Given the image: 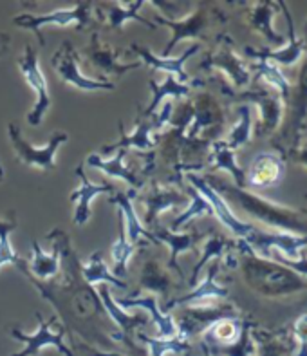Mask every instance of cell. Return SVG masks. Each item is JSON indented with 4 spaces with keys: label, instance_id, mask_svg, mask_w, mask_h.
<instances>
[{
    "label": "cell",
    "instance_id": "12",
    "mask_svg": "<svg viewBox=\"0 0 307 356\" xmlns=\"http://www.w3.org/2000/svg\"><path fill=\"white\" fill-rule=\"evenodd\" d=\"M126 53H128V49L114 47L113 44L101 40V35H99L98 29L90 33L89 44L81 49V54L87 60V63H90L101 74V81H108L107 78H117L119 80L128 71H134V69L143 65L140 60L131 63L123 62L122 58Z\"/></svg>",
    "mask_w": 307,
    "mask_h": 356
},
{
    "label": "cell",
    "instance_id": "33",
    "mask_svg": "<svg viewBox=\"0 0 307 356\" xmlns=\"http://www.w3.org/2000/svg\"><path fill=\"white\" fill-rule=\"evenodd\" d=\"M201 246H203V252H201V257H199L197 264H195L194 270H192L190 286H195L199 273H201L210 262L224 261V259L235 250V241L228 239L226 235L219 234V232H208Z\"/></svg>",
    "mask_w": 307,
    "mask_h": 356
},
{
    "label": "cell",
    "instance_id": "41",
    "mask_svg": "<svg viewBox=\"0 0 307 356\" xmlns=\"http://www.w3.org/2000/svg\"><path fill=\"white\" fill-rule=\"evenodd\" d=\"M185 188L190 195V207L186 208L185 212L179 213V216L174 219V221H172V225H170L172 232H179L181 228H185V226L188 225L192 219H195V217H204V216L212 217L213 216V210H212V207H210V203H208L203 195L199 194L194 186L188 185V186H185Z\"/></svg>",
    "mask_w": 307,
    "mask_h": 356
},
{
    "label": "cell",
    "instance_id": "32",
    "mask_svg": "<svg viewBox=\"0 0 307 356\" xmlns=\"http://www.w3.org/2000/svg\"><path fill=\"white\" fill-rule=\"evenodd\" d=\"M206 165L210 172L224 170L228 172L233 179V185L239 188H246V170L240 167L235 158V152L228 147L224 140H217L210 145L206 156Z\"/></svg>",
    "mask_w": 307,
    "mask_h": 356
},
{
    "label": "cell",
    "instance_id": "23",
    "mask_svg": "<svg viewBox=\"0 0 307 356\" xmlns=\"http://www.w3.org/2000/svg\"><path fill=\"white\" fill-rule=\"evenodd\" d=\"M208 232H201V230H188V232H172L168 228H163V226H156L152 230L154 239L156 243H163L167 244L168 250H170V257H168L167 262V268L170 271H176L177 277L183 279V270H181L179 259L181 253H186V252H197V246L204 241Z\"/></svg>",
    "mask_w": 307,
    "mask_h": 356
},
{
    "label": "cell",
    "instance_id": "22",
    "mask_svg": "<svg viewBox=\"0 0 307 356\" xmlns=\"http://www.w3.org/2000/svg\"><path fill=\"white\" fill-rule=\"evenodd\" d=\"M219 270H221V262L219 261H213L212 264H208L206 277L203 279V282H199L197 286H194V289L188 291L186 295L170 298V300L165 304V309L170 312V309H174V307L177 306L183 307L195 306V304H210L215 302V300H221V298L230 297V289L217 282Z\"/></svg>",
    "mask_w": 307,
    "mask_h": 356
},
{
    "label": "cell",
    "instance_id": "26",
    "mask_svg": "<svg viewBox=\"0 0 307 356\" xmlns=\"http://www.w3.org/2000/svg\"><path fill=\"white\" fill-rule=\"evenodd\" d=\"M285 114L289 116L288 131L291 134V147H293L298 138L302 136L304 127L307 123V56L302 60L294 86H291V95H289L288 105H285Z\"/></svg>",
    "mask_w": 307,
    "mask_h": 356
},
{
    "label": "cell",
    "instance_id": "10",
    "mask_svg": "<svg viewBox=\"0 0 307 356\" xmlns=\"http://www.w3.org/2000/svg\"><path fill=\"white\" fill-rule=\"evenodd\" d=\"M233 98L240 99L242 104L255 105L258 111V123L255 125V136L266 138L279 131L285 118L284 98L266 86H253L239 92Z\"/></svg>",
    "mask_w": 307,
    "mask_h": 356
},
{
    "label": "cell",
    "instance_id": "40",
    "mask_svg": "<svg viewBox=\"0 0 307 356\" xmlns=\"http://www.w3.org/2000/svg\"><path fill=\"white\" fill-rule=\"evenodd\" d=\"M117 217H119V221H117V226H119V235H117V239L114 241L113 248H110V255H113V273L117 277V279H122L126 277V270H128V262H131V257L134 255L135 248L140 246V244H132L131 241L126 239V232H125V225H123V217L122 213L117 212Z\"/></svg>",
    "mask_w": 307,
    "mask_h": 356
},
{
    "label": "cell",
    "instance_id": "45",
    "mask_svg": "<svg viewBox=\"0 0 307 356\" xmlns=\"http://www.w3.org/2000/svg\"><path fill=\"white\" fill-rule=\"evenodd\" d=\"M251 337L255 342V356H288V348L279 334L262 331L255 325Z\"/></svg>",
    "mask_w": 307,
    "mask_h": 356
},
{
    "label": "cell",
    "instance_id": "7",
    "mask_svg": "<svg viewBox=\"0 0 307 356\" xmlns=\"http://www.w3.org/2000/svg\"><path fill=\"white\" fill-rule=\"evenodd\" d=\"M190 107H192V122L186 131L188 138L206 140L210 143L221 140L226 123V111L221 99L208 90H201L190 98Z\"/></svg>",
    "mask_w": 307,
    "mask_h": 356
},
{
    "label": "cell",
    "instance_id": "25",
    "mask_svg": "<svg viewBox=\"0 0 307 356\" xmlns=\"http://www.w3.org/2000/svg\"><path fill=\"white\" fill-rule=\"evenodd\" d=\"M74 174L80 177V188L74 190L71 194V201L76 203L74 207V216H72V222L76 226H83L89 222L90 216H92V210H90V204L94 201V197L101 194H110L113 195L116 192V186L113 183H92V181L87 177L85 168H83V163H80L76 168H74Z\"/></svg>",
    "mask_w": 307,
    "mask_h": 356
},
{
    "label": "cell",
    "instance_id": "38",
    "mask_svg": "<svg viewBox=\"0 0 307 356\" xmlns=\"http://www.w3.org/2000/svg\"><path fill=\"white\" fill-rule=\"evenodd\" d=\"M81 277H83V280L89 286L98 284V282H108V284L116 286V288H128L125 280L117 279L114 273L108 271L107 264L103 262V253H101V250H96V252L90 253L89 262L81 264Z\"/></svg>",
    "mask_w": 307,
    "mask_h": 356
},
{
    "label": "cell",
    "instance_id": "36",
    "mask_svg": "<svg viewBox=\"0 0 307 356\" xmlns=\"http://www.w3.org/2000/svg\"><path fill=\"white\" fill-rule=\"evenodd\" d=\"M248 67L251 71V74H255V80H260L262 86L276 90L284 98L285 105H288L289 95H291V81L288 80V76L282 72V69L279 65H275L269 60L253 58Z\"/></svg>",
    "mask_w": 307,
    "mask_h": 356
},
{
    "label": "cell",
    "instance_id": "35",
    "mask_svg": "<svg viewBox=\"0 0 307 356\" xmlns=\"http://www.w3.org/2000/svg\"><path fill=\"white\" fill-rule=\"evenodd\" d=\"M33 261L27 262V271L33 279L40 282H49L58 277L62 271V257H60L58 244L53 243V252L45 253L40 244L33 241Z\"/></svg>",
    "mask_w": 307,
    "mask_h": 356
},
{
    "label": "cell",
    "instance_id": "15",
    "mask_svg": "<svg viewBox=\"0 0 307 356\" xmlns=\"http://www.w3.org/2000/svg\"><path fill=\"white\" fill-rule=\"evenodd\" d=\"M35 316L38 318V330H36L35 333L26 334L18 330V327H11V337H13L15 340H20V342L26 343V348H24L22 351L15 353V355L11 356H35L44 348H54L56 351L62 353L63 356H74L71 348L63 342L65 334H67L65 327L60 325L58 331H51V325L56 322V315H53L51 318H47V321L42 316L40 312H36Z\"/></svg>",
    "mask_w": 307,
    "mask_h": 356
},
{
    "label": "cell",
    "instance_id": "31",
    "mask_svg": "<svg viewBox=\"0 0 307 356\" xmlns=\"http://www.w3.org/2000/svg\"><path fill=\"white\" fill-rule=\"evenodd\" d=\"M114 302L122 309H132V307H140L144 309L149 318H152V322L158 327L161 339H172L177 334V325L174 321V315L170 313H163L159 309L158 298L152 297V295H147V297H125V298H116Z\"/></svg>",
    "mask_w": 307,
    "mask_h": 356
},
{
    "label": "cell",
    "instance_id": "11",
    "mask_svg": "<svg viewBox=\"0 0 307 356\" xmlns=\"http://www.w3.org/2000/svg\"><path fill=\"white\" fill-rule=\"evenodd\" d=\"M8 134L17 161L22 163V165H27V167L38 168L42 172H51L56 168V152L69 140V136L65 132L56 131L51 134L47 145H44V147H35V145L29 143L24 138V134L20 132V127L13 122L8 125Z\"/></svg>",
    "mask_w": 307,
    "mask_h": 356
},
{
    "label": "cell",
    "instance_id": "8",
    "mask_svg": "<svg viewBox=\"0 0 307 356\" xmlns=\"http://www.w3.org/2000/svg\"><path fill=\"white\" fill-rule=\"evenodd\" d=\"M135 197L143 204V222L149 232L159 225V216L165 210L190 204V195L185 186L177 183H159L158 179L147 181L143 192Z\"/></svg>",
    "mask_w": 307,
    "mask_h": 356
},
{
    "label": "cell",
    "instance_id": "50",
    "mask_svg": "<svg viewBox=\"0 0 307 356\" xmlns=\"http://www.w3.org/2000/svg\"><path fill=\"white\" fill-rule=\"evenodd\" d=\"M9 44H11V36L8 33H0V54H4L9 49Z\"/></svg>",
    "mask_w": 307,
    "mask_h": 356
},
{
    "label": "cell",
    "instance_id": "21",
    "mask_svg": "<svg viewBox=\"0 0 307 356\" xmlns=\"http://www.w3.org/2000/svg\"><path fill=\"white\" fill-rule=\"evenodd\" d=\"M201 49V45L194 44L190 45L188 49L185 51L179 56H159V54H154L152 51L140 45L138 42H132L131 47H128V53L138 54V58H140L141 63H144L147 67H150L152 71H163L167 72L168 76H174L179 83H190V81L194 80V78H190L188 72L185 71V63L186 60L192 58L197 51Z\"/></svg>",
    "mask_w": 307,
    "mask_h": 356
},
{
    "label": "cell",
    "instance_id": "44",
    "mask_svg": "<svg viewBox=\"0 0 307 356\" xmlns=\"http://www.w3.org/2000/svg\"><path fill=\"white\" fill-rule=\"evenodd\" d=\"M18 221H17V213L11 210L8 213V219H0V268L6 266V264H17L22 257H18L15 253L13 246H11V234L17 230Z\"/></svg>",
    "mask_w": 307,
    "mask_h": 356
},
{
    "label": "cell",
    "instance_id": "42",
    "mask_svg": "<svg viewBox=\"0 0 307 356\" xmlns=\"http://www.w3.org/2000/svg\"><path fill=\"white\" fill-rule=\"evenodd\" d=\"M242 330V318H224L213 324L206 333L203 334L204 343L208 346H226L239 339Z\"/></svg>",
    "mask_w": 307,
    "mask_h": 356
},
{
    "label": "cell",
    "instance_id": "48",
    "mask_svg": "<svg viewBox=\"0 0 307 356\" xmlns=\"http://www.w3.org/2000/svg\"><path fill=\"white\" fill-rule=\"evenodd\" d=\"M289 152L293 156L294 163L307 170V132H302V136H300L297 143L289 149Z\"/></svg>",
    "mask_w": 307,
    "mask_h": 356
},
{
    "label": "cell",
    "instance_id": "53",
    "mask_svg": "<svg viewBox=\"0 0 307 356\" xmlns=\"http://www.w3.org/2000/svg\"><path fill=\"white\" fill-rule=\"evenodd\" d=\"M185 356H190V353H186V355Z\"/></svg>",
    "mask_w": 307,
    "mask_h": 356
},
{
    "label": "cell",
    "instance_id": "3",
    "mask_svg": "<svg viewBox=\"0 0 307 356\" xmlns=\"http://www.w3.org/2000/svg\"><path fill=\"white\" fill-rule=\"evenodd\" d=\"M156 26H165L172 31L170 40L165 45L161 56H170L176 45L183 40H199V42H212V31L226 24L228 17L219 8V4L213 2H197L194 9L186 13V17L177 18V20H168L161 15H154Z\"/></svg>",
    "mask_w": 307,
    "mask_h": 356
},
{
    "label": "cell",
    "instance_id": "17",
    "mask_svg": "<svg viewBox=\"0 0 307 356\" xmlns=\"http://www.w3.org/2000/svg\"><path fill=\"white\" fill-rule=\"evenodd\" d=\"M280 11L284 13L285 24H288V40H285V45L279 47V49H260L255 51L251 47H246V56L248 58H264L273 62L279 67H293L298 62H302L304 56H306L307 44L302 36L297 35V27H294L293 15L289 11V6L284 4V2H279Z\"/></svg>",
    "mask_w": 307,
    "mask_h": 356
},
{
    "label": "cell",
    "instance_id": "18",
    "mask_svg": "<svg viewBox=\"0 0 307 356\" xmlns=\"http://www.w3.org/2000/svg\"><path fill=\"white\" fill-rule=\"evenodd\" d=\"M185 179L188 181V185L194 186L199 194L206 199L208 203H210V207H212L213 216H215L226 230L231 232L237 239H246V237L255 230V226H253L251 222L240 221V217L235 216V212L231 210L230 204L226 203L224 199L217 194L212 186L208 185L203 176H199V174H186Z\"/></svg>",
    "mask_w": 307,
    "mask_h": 356
},
{
    "label": "cell",
    "instance_id": "9",
    "mask_svg": "<svg viewBox=\"0 0 307 356\" xmlns=\"http://www.w3.org/2000/svg\"><path fill=\"white\" fill-rule=\"evenodd\" d=\"M224 318H240V312L233 304L210 302L183 306L174 316L177 334L188 342L195 337H203L213 324L224 321Z\"/></svg>",
    "mask_w": 307,
    "mask_h": 356
},
{
    "label": "cell",
    "instance_id": "30",
    "mask_svg": "<svg viewBox=\"0 0 307 356\" xmlns=\"http://www.w3.org/2000/svg\"><path fill=\"white\" fill-rule=\"evenodd\" d=\"M149 86H150V90H152V99H150V104L147 105V107H143V113L144 114H154L158 113L159 108L163 107V104H165V99L170 96V98L174 99H185L188 98L190 95H192V90L195 89V87H203L204 81L203 80H192L190 83H179V81L176 80L174 76H168L165 78V81L163 83H158L156 81V78L150 76L149 78Z\"/></svg>",
    "mask_w": 307,
    "mask_h": 356
},
{
    "label": "cell",
    "instance_id": "20",
    "mask_svg": "<svg viewBox=\"0 0 307 356\" xmlns=\"http://www.w3.org/2000/svg\"><path fill=\"white\" fill-rule=\"evenodd\" d=\"M141 291L154 293L161 298V304L165 306L170 300L172 293L177 291L176 277L158 259H143L138 275V289L132 297H140Z\"/></svg>",
    "mask_w": 307,
    "mask_h": 356
},
{
    "label": "cell",
    "instance_id": "5",
    "mask_svg": "<svg viewBox=\"0 0 307 356\" xmlns=\"http://www.w3.org/2000/svg\"><path fill=\"white\" fill-rule=\"evenodd\" d=\"M199 69L206 74H221L230 81L233 89H248L253 81V74L248 63L235 51L233 40L226 31L213 38V47L203 56Z\"/></svg>",
    "mask_w": 307,
    "mask_h": 356
},
{
    "label": "cell",
    "instance_id": "49",
    "mask_svg": "<svg viewBox=\"0 0 307 356\" xmlns=\"http://www.w3.org/2000/svg\"><path fill=\"white\" fill-rule=\"evenodd\" d=\"M81 351H87V355L89 356H126V355H123V353H117V351H107V353H103V351H96L94 348H87V346H81Z\"/></svg>",
    "mask_w": 307,
    "mask_h": 356
},
{
    "label": "cell",
    "instance_id": "29",
    "mask_svg": "<svg viewBox=\"0 0 307 356\" xmlns=\"http://www.w3.org/2000/svg\"><path fill=\"white\" fill-rule=\"evenodd\" d=\"M147 6L144 2H128V4H123V2H98L94 4L96 15L99 18H107V29L113 31V29H123L125 22L128 20H135V22L143 24V26H149L150 29H156V24L150 22L149 18H144L140 15V9Z\"/></svg>",
    "mask_w": 307,
    "mask_h": 356
},
{
    "label": "cell",
    "instance_id": "52",
    "mask_svg": "<svg viewBox=\"0 0 307 356\" xmlns=\"http://www.w3.org/2000/svg\"><path fill=\"white\" fill-rule=\"evenodd\" d=\"M201 348H203V355L204 356H212V355H210V351H208V349H206V346H204V343H201Z\"/></svg>",
    "mask_w": 307,
    "mask_h": 356
},
{
    "label": "cell",
    "instance_id": "43",
    "mask_svg": "<svg viewBox=\"0 0 307 356\" xmlns=\"http://www.w3.org/2000/svg\"><path fill=\"white\" fill-rule=\"evenodd\" d=\"M135 339L144 343V349H149L150 356H165L167 353H190V342L181 339L179 334L172 337V339H154L144 333H138Z\"/></svg>",
    "mask_w": 307,
    "mask_h": 356
},
{
    "label": "cell",
    "instance_id": "51",
    "mask_svg": "<svg viewBox=\"0 0 307 356\" xmlns=\"http://www.w3.org/2000/svg\"><path fill=\"white\" fill-rule=\"evenodd\" d=\"M4 177H6V172H4V167H2V163H0V183L4 181Z\"/></svg>",
    "mask_w": 307,
    "mask_h": 356
},
{
    "label": "cell",
    "instance_id": "13",
    "mask_svg": "<svg viewBox=\"0 0 307 356\" xmlns=\"http://www.w3.org/2000/svg\"><path fill=\"white\" fill-rule=\"evenodd\" d=\"M51 65H53L54 72L58 74L60 80L67 86L74 87V89L87 90V92H96V90H114L116 83L114 81H101L94 80V78L85 76L80 69V53L76 47L69 40L63 42L60 45V49L51 58Z\"/></svg>",
    "mask_w": 307,
    "mask_h": 356
},
{
    "label": "cell",
    "instance_id": "34",
    "mask_svg": "<svg viewBox=\"0 0 307 356\" xmlns=\"http://www.w3.org/2000/svg\"><path fill=\"white\" fill-rule=\"evenodd\" d=\"M110 203L117 204V212L122 213L123 217V225H125V232H126V239L131 241L132 244H138L140 237H144V239L149 241L150 244H158L156 239H154L152 232H149L141 225V221L135 216L134 204H132V197L128 192H122V190H116L110 199H108Z\"/></svg>",
    "mask_w": 307,
    "mask_h": 356
},
{
    "label": "cell",
    "instance_id": "4",
    "mask_svg": "<svg viewBox=\"0 0 307 356\" xmlns=\"http://www.w3.org/2000/svg\"><path fill=\"white\" fill-rule=\"evenodd\" d=\"M13 24L20 29L35 33L40 45H45V26L74 27L76 31H83L87 27H96L94 2H76L67 8H56L47 13H33V11L20 13L13 18Z\"/></svg>",
    "mask_w": 307,
    "mask_h": 356
},
{
    "label": "cell",
    "instance_id": "6",
    "mask_svg": "<svg viewBox=\"0 0 307 356\" xmlns=\"http://www.w3.org/2000/svg\"><path fill=\"white\" fill-rule=\"evenodd\" d=\"M172 108H174V102H167L163 104L158 113L144 114L143 107L138 105V118H135V125L132 129V134L125 131L123 122L117 123L119 129V138L114 143H108L101 147V154H110L116 150H140V152H154L156 150V143H154L152 134L154 132H161L167 127L168 120L172 116Z\"/></svg>",
    "mask_w": 307,
    "mask_h": 356
},
{
    "label": "cell",
    "instance_id": "46",
    "mask_svg": "<svg viewBox=\"0 0 307 356\" xmlns=\"http://www.w3.org/2000/svg\"><path fill=\"white\" fill-rule=\"evenodd\" d=\"M293 337L297 342L293 356H307V315L297 318L293 324Z\"/></svg>",
    "mask_w": 307,
    "mask_h": 356
},
{
    "label": "cell",
    "instance_id": "28",
    "mask_svg": "<svg viewBox=\"0 0 307 356\" xmlns=\"http://www.w3.org/2000/svg\"><path fill=\"white\" fill-rule=\"evenodd\" d=\"M284 174V161L273 152H260L253 158L246 172V186L251 188H267L276 185Z\"/></svg>",
    "mask_w": 307,
    "mask_h": 356
},
{
    "label": "cell",
    "instance_id": "37",
    "mask_svg": "<svg viewBox=\"0 0 307 356\" xmlns=\"http://www.w3.org/2000/svg\"><path fill=\"white\" fill-rule=\"evenodd\" d=\"M237 116H239V120H237V123L231 127V131L228 132V136L224 138V141L233 152H237L239 149L246 147V145L253 140V136H255V123H253L251 105L240 104L239 107H237Z\"/></svg>",
    "mask_w": 307,
    "mask_h": 356
},
{
    "label": "cell",
    "instance_id": "27",
    "mask_svg": "<svg viewBox=\"0 0 307 356\" xmlns=\"http://www.w3.org/2000/svg\"><path fill=\"white\" fill-rule=\"evenodd\" d=\"M126 154L128 152H125V150H116L113 158L108 159H105L103 156H98V154H90V156H87V163H89V167L98 168L107 176L123 179L134 188V192L140 194V190L147 185L149 176L143 170H134V168L128 167L125 161Z\"/></svg>",
    "mask_w": 307,
    "mask_h": 356
},
{
    "label": "cell",
    "instance_id": "14",
    "mask_svg": "<svg viewBox=\"0 0 307 356\" xmlns=\"http://www.w3.org/2000/svg\"><path fill=\"white\" fill-rule=\"evenodd\" d=\"M17 65L22 72L24 80L36 95L35 107L27 113V123L31 127H38L42 122H44L45 114L51 107V95L49 89H47V80H45L44 72L40 69V62H38V53L33 45L27 44L24 47L22 56L17 60Z\"/></svg>",
    "mask_w": 307,
    "mask_h": 356
},
{
    "label": "cell",
    "instance_id": "24",
    "mask_svg": "<svg viewBox=\"0 0 307 356\" xmlns=\"http://www.w3.org/2000/svg\"><path fill=\"white\" fill-rule=\"evenodd\" d=\"M280 13L279 2H251V4H244V20L246 26L253 33L260 35L269 45L276 47L285 42L284 35L279 33L273 26L276 15Z\"/></svg>",
    "mask_w": 307,
    "mask_h": 356
},
{
    "label": "cell",
    "instance_id": "39",
    "mask_svg": "<svg viewBox=\"0 0 307 356\" xmlns=\"http://www.w3.org/2000/svg\"><path fill=\"white\" fill-rule=\"evenodd\" d=\"M255 327L251 321H246L242 318V330H240L239 339L231 343H226V346H206V349L210 351L212 356H255V342H253L251 331Z\"/></svg>",
    "mask_w": 307,
    "mask_h": 356
},
{
    "label": "cell",
    "instance_id": "47",
    "mask_svg": "<svg viewBox=\"0 0 307 356\" xmlns=\"http://www.w3.org/2000/svg\"><path fill=\"white\" fill-rule=\"evenodd\" d=\"M271 261H276L279 264H282V266L289 268V270H293L294 273H298L300 277H304V279H307V257L306 255H300V257L297 259V261H289V259L282 257V255H279V253H269Z\"/></svg>",
    "mask_w": 307,
    "mask_h": 356
},
{
    "label": "cell",
    "instance_id": "1",
    "mask_svg": "<svg viewBox=\"0 0 307 356\" xmlns=\"http://www.w3.org/2000/svg\"><path fill=\"white\" fill-rule=\"evenodd\" d=\"M203 177L208 185L224 199L226 203L237 207L246 216L262 222V225H266L273 232L307 237V213L302 212V210L284 207V204H279L266 197H260V195L253 194L249 190L226 183L222 177H217L213 174Z\"/></svg>",
    "mask_w": 307,
    "mask_h": 356
},
{
    "label": "cell",
    "instance_id": "16",
    "mask_svg": "<svg viewBox=\"0 0 307 356\" xmlns=\"http://www.w3.org/2000/svg\"><path fill=\"white\" fill-rule=\"evenodd\" d=\"M253 252L260 257H269V253H279L289 261H297L302 255V250L307 248V237L293 234H282V232H264L255 230L242 239Z\"/></svg>",
    "mask_w": 307,
    "mask_h": 356
},
{
    "label": "cell",
    "instance_id": "19",
    "mask_svg": "<svg viewBox=\"0 0 307 356\" xmlns=\"http://www.w3.org/2000/svg\"><path fill=\"white\" fill-rule=\"evenodd\" d=\"M98 295L101 304H103L105 313H107V315L116 322L117 327H119V334L114 337V340L125 343L126 348L131 349L132 353H135V356H143V351L135 346L134 337L140 333L141 327H144V325L149 324V316L131 315L128 312L122 309V307L114 302V298L110 297V291H108L107 286H103V288L99 289Z\"/></svg>",
    "mask_w": 307,
    "mask_h": 356
},
{
    "label": "cell",
    "instance_id": "2",
    "mask_svg": "<svg viewBox=\"0 0 307 356\" xmlns=\"http://www.w3.org/2000/svg\"><path fill=\"white\" fill-rule=\"evenodd\" d=\"M235 266L253 293L264 298H285L307 291V279L276 261L260 257L242 239H235Z\"/></svg>",
    "mask_w": 307,
    "mask_h": 356
}]
</instances>
